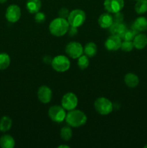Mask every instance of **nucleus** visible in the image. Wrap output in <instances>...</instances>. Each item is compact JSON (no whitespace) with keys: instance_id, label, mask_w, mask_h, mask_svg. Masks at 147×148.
Segmentation results:
<instances>
[{"instance_id":"4468645a","label":"nucleus","mask_w":147,"mask_h":148,"mask_svg":"<svg viewBox=\"0 0 147 148\" xmlns=\"http://www.w3.org/2000/svg\"><path fill=\"white\" fill-rule=\"evenodd\" d=\"M98 23L102 28H109L113 23V17L110 13H104L98 18Z\"/></svg>"},{"instance_id":"f3484780","label":"nucleus","mask_w":147,"mask_h":148,"mask_svg":"<svg viewBox=\"0 0 147 148\" xmlns=\"http://www.w3.org/2000/svg\"><path fill=\"white\" fill-rule=\"evenodd\" d=\"M41 6L42 4L40 0H27L26 3V8L31 14H35L40 11Z\"/></svg>"},{"instance_id":"473e14b6","label":"nucleus","mask_w":147,"mask_h":148,"mask_svg":"<svg viewBox=\"0 0 147 148\" xmlns=\"http://www.w3.org/2000/svg\"><path fill=\"white\" fill-rule=\"evenodd\" d=\"M7 1V0H0V4H4V3H5Z\"/></svg>"},{"instance_id":"39448f33","label":"nucleus","mask_w":147,"mask_h":148,"mask_svg":"<svg viewBox=\"0 0 147 148\" xmlns=\"http://www.w3.org/2000/svg\"><path fill=\"white\" fill-rule=\"evenodd\" d=\"M70 61L63 55H59L51 61V66L54 70L59 72H64L70 68Z\"/></svg>"},{"instance_id":"c85d7f7f","label":"nucleus","mask_w":147,"mask_h":148,"mask_svg":"<svg viewBox=\"0 0 147 148\" xmlns=\"http://www.w3.org/2000/svg\"><path fill=\"white\" fill-rule=\"evenodd\" d=\"M112 17H113V22H115V23H122L123 21V14L121 13L120 12L114 13V15Z\"/></svg>"},{"instance_id":"dca6fc26","label":"nucleus","mask_w":147,"mask_h":148,"mask_svg":"<svg viewBox=\"0 0 147 148\" xmlns=\"http://www.w3.org/2000/svg\"><path fill=\"white\" fill-rule=\"evenodd\" d=\"M132 28L136 30L138 33L147 30V19L144 17H139L136 18L133 24Z\"/></svg>"},{"instance_id":"1a4fd4ad","label":"nucleus","mask_w":147,"mask_h":148,"mask_svg":"<svg viewBox=\"0 0 147 148\" xmlns=\"http://www.w3.org/2000/svg\"><path fill=\"white\" fill-rule=\"evenodd\" d=\"M5 17L10 23H17L21 17V10L16 4H12L7 7L5 12Z\"/></svg>"},{"instance_id":"6ab92c4d","label":"nucleus","mask_w":147,"mask_h":148,"mask_svg":"<svg viewBox=\"0 0 147 148\" xmlns=\"http://www.w3.org/2000/svg\"><path fill=\"white\" fill-rule=\"evenodd\" d=\"M15 145V141L11 135L4 134L0 138V147L2 148H13Z\"/></svg>"},{"instance_id":"0eeeda50","label":"nucleus","mask_w":147,"mask_h":148,"mask_svg":"<svg viewBox=\"0 0 147 148\" xmlns=\"http://www.w3.org/2000/svg\"><path fill=\"white\" fill-rule=\"evenodd\" d=\"M48 116L54 122L61 123L66 119V114L62 106H53L48 110Z\"/></svg>"},{"instance_id":"ddd939ff","label":"nucleus","mask_w":147,"mask_h":148,"mask_svg":"<svg viewBox=\"0 0 147 148\" xmlns=\"http://www.w3.org/2000/svg\"><path fill=\"white\" fill-rule=\"evenodd\" d=\"M111 35L121 37L124 32L126 30V25L123 23H115L113 22L112 25L109 27Z\"/></svg>"},{"instance_id":"6e6552de","label":"nucleus","mask_w":147,"mask_h":148,"mask_svg":"<svg viewBox=\"0 0 147 148\" xmlns=\"http://www.w3.org/2000/svg\"><path fill=\"white\" fill-rule=\"evenodd\" d=\"M61 105L65 110H74L78 105L77 97L73 92H68L65 94L61 99Z\"/></svg>"},{"instance_id":"cd10ccee","label":"nucleus","mask_w":147,"mask_h":148,"mask_svg":"<svg viewBox=\"0 0 147 148\" xmlns=\"http://www.w3.org/2000/svg\"><path fill=\"white\" fill-rule=\"evenodd\" d=\"M46 20V15H45L44 13L40 12H37V13H35V20L37 23H42L45 21Z\"/></svg>"},{"instance_id":"393cba45","label":"nucleus","mask_w":147,"mask_h":148,"mask_svg":"<svg viewBox=\"0 0 147 148\" xmlns=\"http://www.w3.org/2000/svg\"><path fill=\"white\" fill-rule=\"evenodd\" d=\"M72 135H73L72 130L69 126H65L61 130V137L64 141H69L72 137Z\"/></svg>"},{"instance_id":"72a5a7b5","label":"nucleus","mask_w":147,"mask_h":148,"mask_svg":"<svg viewBox=\"0 0 147 148\" xmlns=\"http://www.w3.org/2000/svg\"><path fill=\"white\" fill-rule=\"evenodd\" d=\"M144 147H145V148H147V145H146L144 146Z\"/></svg>"},{"instance_id":"412c9836","label":"nucleus","mask_w":147,"mask_h":148,"mask_svg":"<svg viewBox=\"0 0 147 148\" xmlns=\"http://www.w3.org/2000/svg\"><path fill=\"white\" fill-rule=\"evenodd\" d=\"M12 125V121L8 116H3L0 119V131L6 132L11 129Z\"/></svg>"},{"instance_id":"b1692460","label":"nucleus","mask_w":147,"mask_h":148,"mask_svg":"<svg viewBox=\"0 0 147 148\" xmlns=\"http://www.w3.org/2000/svg\"><path fill=\"white\" fill-rule=\"evenodd\" d=\"M138 32L136 30H135L134 29H126L125 32H124L123 34L122 35V36L120 37V38L123 40H128V41H133V38H135V36L138 34Z\"/></svg>"},{"instance_id":"a878e982","label":"nucleus","mask_w":147,"mask_h":148,"mask_svg":"<svg viewBox=\"0 0 147 148\" xmlns=\"http://www.w3.org/2000/svg\"><path fill=\"white\" fill-rule=\"evenodd\" d=\"M89 61L88 59V56L86 55H82L78 58L77 65L79 66V69H85L89 66Z\"/></svg>"},{"instance_id":"f257e3e1","label":"nucleus","mask_w":147,"mask_h":148,"mask_svg":"<svg viewBox=\"0 0 147 148\" xmlns=\"http://www.w3.org/2000/svg\"><path fill=\"white\" fill-rule=\"evenodd\" d=\"M69 23L68 20L62 17H57L51 21L49 25V31L53 36L56 37L63 36L68 32Z\"/></svg>"},{"instance_id":"f03ea898","label":"nucleus","mask_w":147,"mask_h":148,"mask_svg":"<svg viewBox=\"0 0 147 148\" xmlns=\"http://www.w3.org/2000/svg\"><path fill=\"white\" fill-rule=\"evenodd\" d=\"M66 121L70 127H80L84 125L86 122V116L84 112L79 110H71L66 114Z\"/></svg>"},{"instance_id":"bb28decb","label":"nucleus","mask_w":147,"mask_h":148,"mask_svg":"<svg viewBox=\"0 0 147 148\" xmlns=\"http://www.w3.org/2000/svg\"><path fill=\"white\" fill-rule=\"evenodd\" d=\"M134 46L133 41H128V40H123V42H122L121 43L120 49H122V51L125 52H129L133 49Z\"/></svg>"},{"instance_id":"2f4dec72","label":"nucleus","mask_w":147,"mask_h":148,"mask_svg":"<svg viewBox=\"0 0 147 148\" xmlns=\"http://www.w3.org/2000/svg\"><path fill=\"white\" fill-rule=\"evenodd\" d=\"M59 148H63V147H66V148H69L70 147H69V146H68V145H60V146H59V147H58Z\"/></svg>"},{"instance_id":"a211bd4d","label":"nucleus","mask_w":147,"mask_h":148,"mask_svg":"<svg viewBox=\"0 0 147 148\" xmlns=\"http://www.w3.org/2000/svg\"><path fill=\"white\" fill-rule=\"evenodd\" d=\"M124 82L127 86L133 88L138 86L139 83V78L134 73H128L124 77Z\"/></svg>"},{"instance_id":"5701e85b","label":"nucleus","mask_w":147,"mask_h":148,"mask_svg":"<svg viewBox=\"0 0 147 148\" xmlns=\"http://www.w3.org/2000/svg\"><path fill=\"white\" fill-rule=\"evenodd\" d=\"M135 11L138 14H144L147 12V0H138L135 5Z\"/></svg>"},{"instance_id":"20e7f679","label":"nucleus","mask_w":147,"mask_h":148,"mask_svg":"<svg viewBox=\"0 0 147 148\" xmlns=\"http://www.w3.org/2000/svg\"><path fill=\"white\" fill-rule=\"evenodd\" d=\"M86 20V13L82 10L76 9L69 13L68 17V22L69 25L72 27H78L82 25Z\"/></svg>"},{"instance_id":"c756f323","label":"nucleus","mask_w":147,"mask_h":148,"mask_svg":"<svg viewBox=\"0 0 147 148\" xmlns=\"http://www.w3.org/2000/svg\"><path fill=\"white\" fill-rule=\"evenodd\" d=\"M69 11L67 8L66 7H63V8L60 9V10L59 11V15L60 17H62V18H68L69 15Z\"/></svg>"},{"instance_id":"423d86ee","label":"nucleus","mask_w":147,"mask_h":148,"mask_svg":"<svg viewBox=\"0 0 147 148\" xmlns=\"http://www.w3.org/2000/svg\"><path fill=\"white\" fill-rule=\"evenodd\" d=\"M66 54L72 59H78L84 53V48L78 42L72 41L68 43L65 49Z\"/></svg>"},{"instance_id":"9b49d317","label":"nucleus","mask_w":147,"mask_h":148,"mask_svg":"<svg viewBox=\"0 0 147 148\" xmlns=\"http://www.w3.org/2000/svg\"><path fill=\"white\" fill-rule=\"evenodd\" d=\"M121 43H122V39L120 38V37L111 35L107 38L105 43V46L107 50L115 51L120 48Z\"/></svg>"},{"instance_id":"9d476101","label":"nucleus","mask_w":147,"mask_h":148,"mask_svg":"<svg viewBox=\"0 0 147 148\" xmlns=\"http://www.w3.org/2000/svg\"><path fill=\"white\" fill-rule=\"evenodd\" d=\"M124 0H105L104 7L108 12L114 13L120 12L124 7Z\"/></svg>"},{"instance_id":"aec40b11","label":"nucleus","mask_w":147,"mask_h":148,"mask_svg":"<svg viewBox=\"0 0 147 148\" xmlns=\"http://www.w3.org/2000/svg\"><path fill=\"white\" fill-rule=\"evenodd\" d=\"M97 52V47L93 42L87 43L84 47V53L88 57H93L96 55Z\"/></svg>"},{"instance_id":"7ed1b4c3","label":"nucleus","mask_w":147,"mask_h":148,"mask_svg":"<svg viewBox=\"0 0 147 148\" xmlns=\"http://www.w3.org/2000/svg\"><path fill=\"white\" fill-rule=\"evenodd\" d=\"M95 108L100 115L106 116L112 112L113 110V105L109 99L101 97L95 101Z\"/></svg>"},{"instance_id":"f704fd0d","label":"nucleus","mask_w":147,"mask_h":148,"mask_svg":"<svg viewBox=\"0 0 147 148\" xmlns=\"http://www.w3.org/2000/svg\"><path fill=\"white\" fill-rule=\"evenodd\" d=\"M135 1H138V0H135Z\"/></svg>"},{"instance_id":"2eb2a0df","label":"nucleus","mask_w":147,"mask_h":148,"mask_svg":"<svg viewBox=\"0 0 147 148\" xmlns=\"http://www.w3.org/2000/svg\"><path fill=\"white\" fill-rule=\"evenodd\" d=\"M134 48L141 50L147 46V36L144 33H138L133 40Z\"/></svg>"},{"instance_id":"7c9ffc66","label":"nucleus","mask_w":147,"mask_h":148,"mask_svg":"<svg viewBox=\"0 0 147 148\" xmlns=\"http://www.w3.org/2000/svg\"><path fill=\"white\" fill-rule=\"evenodd\" d=\"M69 33L70 36H75V35L76 34V33H77V27H72V26H71V27H69Z\"/></svg>"},{"instance_id":"4be33fe9","label":"nucleus","mask_w":147,"mask_h":148,"mask_svg":"<svg viewBox=\"0 0 147 148\" xmlns=\"http://www.w3.org/2000/svg\"><path fill=\"white\" fill-rule=\"evenodd\" d=\"M10 62H11V59L7 53H0V70L7 69L10 64Z\"/></svg>"},{"instance_id":"f8f14e48","label":"nucleus","mask_w":147,"mask_h":148,"mask_svg":"<svg viewBox=\"0 0 147 148\" xmlns=\"http://www.w3.org/2000/svg\"><path fill=\"white\" fill-rule=\"evenodd\" d=\"M37 98L43 103H48L52 98V90L46 85H42L37 90Z\"/></svg>"}]
</instances>
